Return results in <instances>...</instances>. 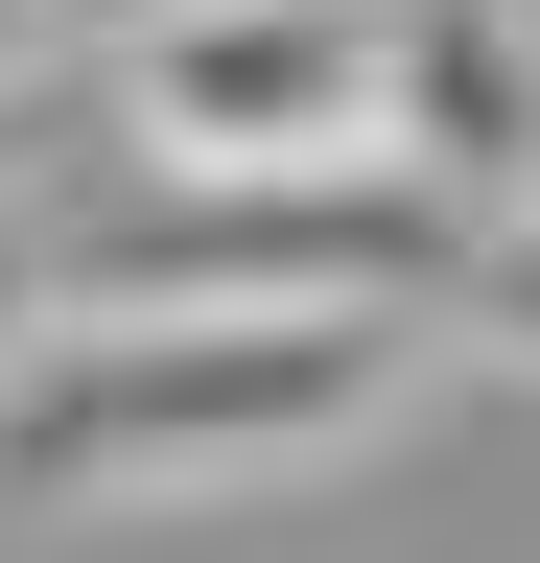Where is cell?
Instances as JSON below:
<instances>
[{
    "label": "cell",
    "instance_id": "3957f363",
    "mask_svg": "<svg viewBox=\"0 0 540 563\" xmlns=\"http://www.w3.org/2000/svg\"><path fill=\"white\" fill-rule=\"evenodd\" d=\"M376 165H423V188H470V211H540V47H517V0H399Z\"/></svg>",
    "mask_w": 540,
    "mask_h": 563
},
{
    "label": "cell",
    "instance_id": "277c9868",
    "mask_svg": "<svg viewBox=\"0 0 540 563\" xmlns=\"http://www.w3.org/2000/svg\"><path fill=\"white\" fill-rule=\"evenodd\" d=\"M47 47H71V0H0V95H24V70H47Z\"/></svg>",
    "mask_w": 540,
    "mask_h": 563
},
{
    "label": "cell",
    "instance_id": "8992f818",
    "mask_svg": "<svg viewBox=\"0 0 540 563\" xmlns=\"http://www.w3.org/2000/svg\"><path fill=\"white\" fill-rule=\"evenodd\" d=\"M517 47H540V0H517Z\"/></svg>",
    "mask_w": 540,
    "mask_h": 563
},
{
    "label": "cell",
    "instance_id": "7a4b0ae2",
    "mask_svg": "<svg viewBox=\"0 0 540 563\" xmlns=\"http://www.w3.org/2000/svg\"><path fill=\"white\" fill-rule=\"evenodd\" d=\"M399 0H142L118 24V141L142 165H376Z\"/></svg>",
    "mask_w": 540,
    "mask_h": 563
},
{
    "label": "cell",
    "instance_id": "6da1fadb",
    "mask_svg": "<svg viewBox=\"0 0 540 563\" xmlns=\"http://www.w3.org/2000/svg\"><path fill=\"white\" fill-rule=\"evenodd\" d=\"M423 376L399 306H24L0 352V517H142V493H283L376 446Z\"/></svg>",
    "mask_w": 540,
    "mask_h": 563
},
{
    "label": "cell",
    "instance_id": "5b68a950",
    "mask_svg": "<svg viewBox=\"0 0 540 563\" xmlns=\"http://www.w3.org/2000/svg\"><path fill=\"white\" fill-rule=\"evenodd\" d=\"M0 329H24V258H0Z\"/></svg>",
    "mask_w": 540,
    "mask_h": 563
}]
</instances>
